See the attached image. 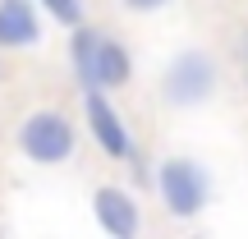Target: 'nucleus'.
<instances>
[{"label": "nucleus", "mask_w": 248, "mask_h": 239, "mask_svg": "<svg viewBox=\"0 0 248 239\" xmlns=\"http://www.w3.org/2000/svg\"><path fill=\"white\" fill-rule=\"evenodd\" d=\"M42 9H46V18H55L60 28L88 23V5H83V0H42Z\"/></svg>", "instance_id": "8"}, {"label": "nucleus", "mask_w": 248, "mask_h": 239, "mask_svg": "<svg viewBox=\"0 0 248 239\" xmlns=\"http://www.w3.org/2000/svg\"><path fill=\"white\" fill-rule=\"evenodd\" d=\"M78 147V129L64 111H32L23 124H18V152L37 166H64Z\"/></svg>", "instance_id": "4"}, {"label": "nucleus", "mask_w": 248, "mask_h": 239, "mask_svg": "<svg viewBox=\"0 0 248 239\" xmlns=\"http://www.w3.org/2000/svg\"><path fill=\"white\" fill-rule=\"evenodd\" d=\"M42 42V18L32 0H0V51H23Z\"/></svg>", "instance_id": "7"}, {"label": "nucleus", "mask_w": 248, "mask_h": 239, "mask_svg": "<svg viewBox=\"0 0 248 239\" xmlns=\"http://www.w3.org/2000/svg\"><path fill=\"white\" fill-rule=\"evenodd\" d=\"M83 124H88L92 143L101 147V157H110V161L133 157V133L115 111V101L106 97V88H83Z\"/></svg>", "instance_id": "5"}, {"label": "nucleus", "mask_w": 248, "mask_h": 239, "mask_svg": "<svg viewBox=\"0 0 248 239\" xmlns=\"http://www.w3.org/2000/svg\"><path fill=\"white\" fill-rule=\"evenodd\" d=\"M92 216H97V225L110 239L142 235V207H138V198H133L129 189H120V184H101L97 193H92Z\"/></svg>", "instance_id": "6"}, {"label": "nucleus", "mask_w": 248, "mask_h": 239, "mask_svg": "<svg viewBox=\"0 0 248 239\" xmlns=\"http://www.w3.org/2000/svg\"><path fill=\"white\" fill-rule=\"evenodd\" d=\"M69 32H74L69 64H74L83 88L115 92V88H124V83L133 79V55H129V46H124L120 37L101 32V28H92V23H78V28H69Z\"/></svg>", "instance_id": "1"}, {"label": "nucleus", "mask_w": 248, "mask_h": 239, "mask_svg": "<svg viewBox=\"0 0 248 239\" xmlns=\"http://www.w3.org/2000/svg\"><path fill=\"white\" fill-rule=\"evenodd\" d=\"M156 198L166 207V216L198 221L212 203V175L193 157H166V161H156Z\"/></svg>", "instance_id": "2"}, {"label": "nucleus", "mask_w": 248, "mask_h": 239, "mask_svg": "<svg viewBox=\"0 0 248 239\" xmlns=\"http://www.w3.org/2000/svg\"><path fill=\"white\" fill-rule=\"evenodd\" d=\"M124 9H129V14H156V9H166L170 0H120Z\"/></svg>", "instance_id": "9"}, {"label": "nucleus", "mask_w": 248, "mask_h": 239, "mask_svg": "<svg viewBox=\"0 0 248 239\" xmlns=\"http://www.w3.org/2000/svg\"><path fill=\"white\" fill-rule=\"evenodd\" d=\"M216 60L207 51H198V46H188V51H179L175 60L166 64V74H161V97H166V106L175 111H193V106H207L216 92Z\"/></svg>", "instance_id": "3"}]
</instances>
